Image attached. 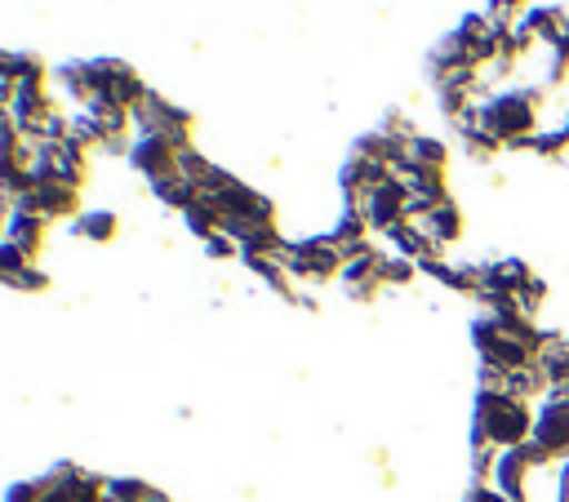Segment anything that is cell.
<instances>
[{"label": "cell", "mask_w": 569, "mask_h": 502, "mask_svg": "<svg viewBox=\"0 0 569 502\" xmlns=\"http://www.w3.org/2000/svg\"><path fill=\"white\" fill-rule=\"evenodd\" d=\"M538 107L542 98L533 89H498V93H485V102L476 107L480 124L502 142V147H529V138L538 133Z\"/></svg>", "instance_id": "obj_1"}, {"label": "cell", "mask_w": 569, "mask_h": 502, "mask_svg": "<svg viewBox=\"0 0 569 502\" xmlns=\"http://www.w3.org/2000/svg\"><path fill=\"white\" fill-rule=\"evenodd\" d=\"M284 267L293 280H311V284H325L333 275H342V249L325 235H302V240H289L284 249Z\"/></svg>", "instance_id": "obj_2"}, {"label": "cell", "mask_w": 569, "mask_h": 502, "mask_svg": "<svg viewBox=\"0 0 569 502\" xmlns=\"http://www.w3.org/2000/svg\"><path fill=\"white\" fill-rule=\"evenodd\" d=\"M191 111L187 107H178V102H169L164 93H147L138 107H133V133H160V138H169L178 151L182 147H191Z\"/></svg>", "instance_id": "obj_3"}, {"label": "cell", "mask_w": 569, "mask_h": 502, "mask_svg": "<svg viewBox=\"0 0 569 502\" xmlns=\"http://www.w3.org/2000/svg\"><path fill=\"white\" fill-rule=\"evenodd\" d=\"M409 182L405 178H387V182H378L369 195H365V204H360V213L369 218V231H382V235H391L400 222H409Z\"/></svg>", "instance_id": "obj_4"}, {"label": "cell", "mask_w": 569, "mask_h": 502, "mask_svg": "<svg viewBox=\"0 0 569 502\" xmlns=\"http://www.w3.org/2000/svg\"><path fill=\"white\" fill-rule=\"evenodd\" d=\"M13 209H27V213H40V218H49V222H58V218H80L84 209H80V191L76 187H67V182H36L31 191H22L18 200H13Z\"/></svg>", "instance_id": "obj_5"}, {"label": "cell", "mask_w": 569, "mask_h": 502, "mask_svg": "<svg viewBox=\"0 0 569 502\" xmlns=\"http://www.w3.org/2000/svg\"><path fill=\"white\" fill-rule=\"evenodd\" d=\"M124 160H129L133 173H142L147 182H156V178H164V173H178V147H173L169 138H160V133H133Z\"/></svg>", "instance_id": "obj_6"}, {"label": "cell", "mask_w": 569, "mask_h": 502, "mask_svg": "<svg viewBox=\"0 0 569 502\" xmlns=\"http://www.w3.org/2000/svg\"><path fill=\"white\" fill-rule=\"evenodd\" d=\"M44 227H49V218L27 213V209H13V213H9V222H4V240H9V244H18V249L36 262V253L44 249Z\"/></svg>", "instance_id": "obj_7"}, {"label": "cell", "mask_w": 569, "mask_h": 502, "mask_svg": "<svg viewBox=\"0 0 569 502\" xmlns=\"http://www.w3.org/2000/svg\"><path fill=\"white\" fill-rule=\"evenodd\" d=\"M413 222H418V227H422L440 249H445V244H453V240L462 235V213H458V204H453V200L431 204V209H427V213H418Z\"/></svg>", "instance_id": "obj_8"}, {"label": "cell", "mask_w": 569, "mask_h": 502, "mask_svg": "<svg viewBox=\"0 0 569 502\" xmlns=\"http://www.w3.org/2000/svg\"><path fill=\"white\" fill-rule=\"evenodd\" d=\"M84 111L98 120L102 142H111V138H133V111H129L124 102H116V98H93Z\"/></svg>", "instance_id": "obj_9"}, {"label": "cell", "mask_w": 569, "mask_h": 502, "mask_svg": "<svg viewBox=\"0 0 569 502\" xmlns=\"http://www.w3.org/2000/svg\"><path fill=\"white\" fill-rule=\"evenodd\" d=\"M84 173H89V151L67 138V142H53V182H67V187H84Z\"/></svg>", "instance_id": "obj_10"}, {"label": "cell", "mask_w": 569, "mask_h": 502, "mask_svg": "<svg viewBox=\"0 0 569 502\" xmlns=\"http://www.w3.org/2000/svg\"><path fill=\"white\" fill-rule=\"evenodd\" d=\"M151 187V195L164 204V209H178V213H187L204 191L191 182V178H182V173H164V178H156V182H147Z\"/></svg>", "instance_id": "obj_11"}, {"label": "cell", "mask_w": 569, "mask_h": 502, "mask_svg": "<svg viewBox=\"0 0 569 502\" xmlns=\"http://www.w3.org/2000/svg\"><path fill=\"white\" fill-rule=\"evenodd\" d=\"M71 235H80V240H89V244H107V240H116V231H120V218L111 213V209H84L80 218H71V227H67Z\"/></svg>", "instance_id": "obj_12"}, {"label": "cell", "mask_w": 569, "mask_h": 502, "mask_svg": "<svg viewBox=\"0 0 569 502\" xmlns=\"http://www.w3.org/2000/svg\"><path fill=\"white\" fill-rule=\"evenodd\" d=\"M53 84H58V93L71 98L76 107H89V102H93V93H89V76H84V58H67V62H58V67H53Z\"/></svg>", "instance_id": "obj_13"}, {"label": "cell", "mask_w": 569, "mask_h": 502, "mask_svg": "<svg viewBox=\"0 0 569 502\" xmlns=\"http://www.w3.org/2000/svg\"><path fill=\"white\" fill-rule=\"evenodd\" d=\"M182 227H187V231H191V235H196V240L204 244L209 235L227 231V213H222V209H218V204H213L209 195H200V200H196V204H191V209L182 213Z\"/></svg>", "instance_id": "obj_14"}, {"label": "cell", "mask_w": 569, "mask_h": 502, "mask_svg": "<svg viewBox=\"0 0 569 502\" xmlns=\"http://www.w3.org/2000/svg\"><path fill=\"white\" fill-rule=\"evenodd\" d=\"M0 502H71V498H67L62 489H53L44 475H36V480H18V484H9Z\"/></svg>", "instance_id": "obj_15"}, {"label": "cell", "mask_w": 569, "mask_h": 502, "mask_svg": "<svg viewBox=\"0 0 569 502\" xmlns=\"http://www.w3.org/2000/svg\"><path fill=\"white\" fill-rule=\"evenodd\" d=\"M4 80H13V84L44 80V62H40V53H31V49H13V53H9V71H4Z\"/></svg>", "instance_id": "obj_16"}, {"label": "cell", "mask_w": 569, "mask_h": 502, "mask_svg": "<svg viewBox=\"0 0 569 502\" xmlns=\"http://www.w3.org/2000/svg\"><path fill=\"white\" fill-rule=\"evenodd\" d=\"M71 138H76L84 151H102V129H98V120H93L84 107L71 111Z\"/></svg>", "instance_id": "obj_17"}, {"label": "cell", "mask_w": 569, "mask_h": 502, "mask_svg": "<svg viewBox=\"0 0 569 502\" xmlns=\"http://www.w3.org/2000/svg\"><path fill=\"white\" fill-rule=\"evenodd\" d=\"M178 173H182V178H191V182L200 187V182L213 173V160H209V155H200L196 147H182V151H178Z\"/></svg>", "instance_id": "obj_18"}, {"label": "cell", "mask_w": 569, "mask_h": 502, "mask_svg": "<svg viewBox=\"0 0 569 502\" xmlns=\"http://www.w3.org/2000/svg\"><path fill=\"white\" fill-rule=\"evenodd\" d=\"M22 267H31V258H27V253H22L18 244H9V240H0V284H13Z\"/></svg>", "instance_id": "obj_19"}, {"label": "cell", "mask_w": 569, "mask_h": 502, "mask_svg": "<svg viewBox=\"0 0 569 502\" xmlns=\"http://www.w3.org/2000/svg\"><path fill=\"white\" fill-rule=\"evenodd\" d=\"M418 271V262L400 258V253H382V284H409Z\"/></svg>", "instance_id": "obj_20"}, {"label": "cell", "mask_w": 569, "mask_h": 502, "mask_svg": "<svg viewBox=\"0 0 569 502\" xmlns=\"http://www.w3.org/2000/svg\"><path fill=\"white\" fill-rule=\"evenodd\" d=\"M9 289H18V293H44V289H49V275L31 262V267H22V271H18V280H13Z\"/></svg>", "instance_id": "obj_21"}, {"label": "cell", "mask_w": 569, "mask_h": 502, "mask_svg": "<svg viewBox=\"0 0 569 502\" xmlns=\"http://www.w3.org/2000/svg\"><path fill=\"white\" fill-rule=\"evenodd\" d=\"M204 253H209L213 262H227V258H240V244H236L227 231H218V235L204 240Z\"/></svg>", "instance_id": "obj_22"}, {"label": "cell", "mask_w": 569, "mask_h": 502, "mask_svg": "<svg viewBox=\"0 0 569 502\" xmlns=\"http://www.w3.org/2000/svg\"><path fill=\"white\" fill-rule=\"evenodd\" d=\"M467 502H507L502 493H493V489H471L467 493Z\"/></svg>", "instance_id": "obj_23"}, {"label": "cell", "mask_w": 569, "mask_h": 502, "mask_svg": "<svg viewBox=\"0 0 569 502\" xmlns=\"http://www.w3.org/2000/svg\"><path fill=\"white\" fill-rule=\"evenodd\" d=\"M9 53H13V49H0V76L9 71Z\"/></svg>", "instance_id": "obj_24"}, {"label": "cell", "mask_w": 569, "mask_h": 502, "mask_svg": "<svg viewBox=\"0 0 569 502\" xmlns=\"http://www.w3.org/2000/svg\"><path fill=\"white\" fill-rule=\"evenodd\" d=\"M565 138H569V116H565Z\"/></svg>", "instance_id": "obj_25"}]
</instances>
